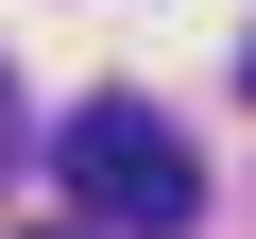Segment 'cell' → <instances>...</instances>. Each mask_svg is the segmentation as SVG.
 <instances>
[{
  "instance_id": "1",
  "label": "cell",
  "mask_w": 256,
  "mask_h": 239,
  "mask_svg": "<svg viewBox=\"0 0 256 239\" xmlns=\"http://www.w3.org/2000/svg\"><path fill=\"white\" fill-rule=\"evenodd\" d=\"M52 171H68V205H86L102 239H188V222H205L188 137H171L154 102H120V86H102V102H68V154H52Z\"/></svg>"
},
{
  "instance_id": "2",
  "label": "cell",
  "mask_w": 256,
  "mask_h": 239,
  "mask_svg": "<svg viewBox=\"0 0 256 239\" xmlns=\"http://www.w3.org/2000/svg\"><path fill=\"white\" fill-rule=\"evenodd\" d=\"M18 239H102V222H18Z\"/></svg>"
},
{
  "instance_id": "3",
  "label": "cell",
  "mask_w": 256,
  "mask_h": 239,
  "mask_svg": "<svg viewBox=\"0 0 256 239\" xmlns=\"http://www.w3.org/2000/svg\"><path fill=\"white\" fill-rule=\"evenodd\" d=\"M0 137H18V86H0Z\"/></svg>"
},
{
  "instance_id": "4",
  "label": "cell",
  "mask_w": 256,
  "mask_h": 239,
  "mask_svg": "<svg viewBox=\"0 0 256 239\" xmlns=\"http://www.w3.org/2000/svg\"><path fill=\"white\" fill-rule=\"evenodd\" d=\"M239 86H256V52H239Z\"/></svg>"
}]
</instances>
